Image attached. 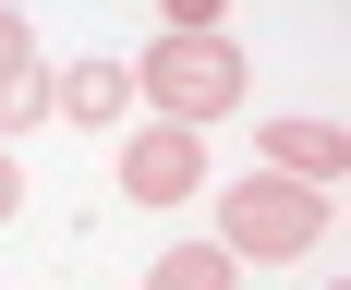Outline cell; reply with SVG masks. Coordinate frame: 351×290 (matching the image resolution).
I'll return each mask as SVG.
<instances>
[{"label": "cell", "mask_w": 351, "mask_h": 290, "mask_svg": "<svg viewBox=\"0 0 351 290\" xmlns=\"http://www.w3.org/2000/svg\"><path fill=\"white\" fill-rule=\"evenodd\" d=\"M327 218H339V194L279 181V170H243L218 194V254H230V266H291V254L327 242Z\"/></svg>", "instance_id": "cell-1"}, {"label": "cell", "mask_w": 351, "mask_h": 290, "mask_svg": "<svg viewBox=\"0 0 351 290\" xmlns=\"http://www.w3.org/2000/svg\"><path fill=\"white\" fill-rule=\"evenodd\" d=\"M134 72V97H158V121H182V133H206V121H230L243 109V49H230V25L218 36H158L145 61H121Z\"/></svg>", "instance_id": "cell-2"}, {"label": "cell", "mask_w": 351, "mask_h": 290, "mask_svg": "<svg viewBox=\"0 0 351 290\" xmlns=\"http://www.w3.org/2000/svg\"><path fill=\"white\" fill-rule=\"evenodd\" d=\"M121 194L134 206H194L206 194V133H182V121H145V133H121Z\"/></svg>", "instance_id": "cell-3"}, {"label": "cell", "mask_w": 351, "mask_h": 290, "mask_svg": "<svg viewBox=\"0 0 351 290\" xmlns=\"http://www.w3.org/2000/svg\"><path fill=\"white\" fill-rule=\"evenodd\" d=\"M254 157H267L279 181H315V194H339V181H351V145L327 133V121H267V133H254Z\"/></svg>", "instance_id": "cell-4"}, {"label": "cell", "mask_w": 351, "mask_h": 290, "mask_svg": "<svg viewBox=\"0 0 351 290\" xmlns=\"http://www.w3.org/2000/svg\"><path fill=\"white\" fill-rule=\"evenodd\" d=\"M49 97H61V121L109 133V121L134 109V72H121V61H61V72H49Z\"/></svg>", "instance_id": "cell-5"}, {"label": "cell", "mask_w": 351, "mask_h": 290, "mask_svg": "<svg viewBox=\"0 0 351 290\" xmlns=\"http://www.w3.org/2000/svg\"><path fill=\"white\" fill-rule=\"evenodd\" d=\"M145 290H243V266H230L218 242H170L158 266H145Z\"/></svg>", "instance_id": "cell-6"}, {"label": "cell", "mask_w": 351, "mask_h": 290, "mask_svg": "<svg viewBox=\"0 0 351 290\" xmlns=\"http://www.w3.org/2000/svg\"><path fill=\"white\" fill-rule=\"evenodd\" d=\"M36 121H61V97H49V61L0 72V145H12V133H36Z\"/></svg>", "instance_id": "cell-7"}, {"label": "cell", "mask_w": 351, "mask_h": 290, "mask_svg": "<svg viewBox=\"0 0 351 290\" xmlns=\"http://www.w3.org/2000/svg\"><path fill=\"white\" fill-rule=\"evenodd\" d=\"M218 12L230 0H158V36H218Z\"/></svg>", "instance_id": "cell-8"}, {"label": "cell", "mask_w": 351, "mask_h": 290, "mask_svg": "<svg viewBox=\"0 0 351 290\" xmlns=\"http://www.w3.org/2000/svg\"><path fill=\"white\" fill-rule=\"evenodd\" d=\"M25 61H36V36H25V12L0 0V72H25Z\"/></svg>", "instance_id": "cell-9"}, {"label": "cell", "mask_w": 351, "mask_h": 290, "mask_svg": "<svg viewBox=\"0 0 351 290\" xmlns=\"http://www.w3.org/2000/svg\"><path fill=\"white\" fill-rule=\"evenodd\" d=\"M25 218V170H12V145H0V230Z\"/></svg>", "instance_id": "cell-10"}]
</instances>
